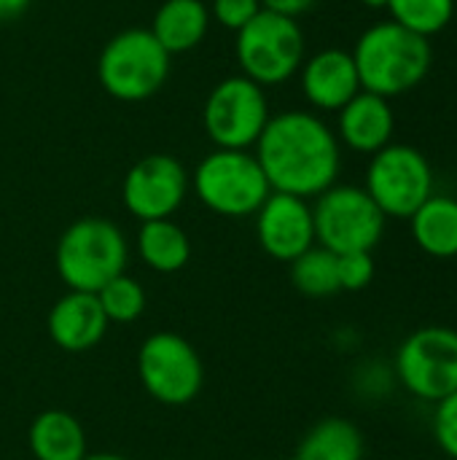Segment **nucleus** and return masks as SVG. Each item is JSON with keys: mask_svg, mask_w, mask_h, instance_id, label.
Segmentation results:
<instances>
[{"mask_svg": "<svg viewBox=\"0 0 457 460\" xmlns=\"http://www.w3.org/2000/svg\"><path fill=\"white\" fill-rule=\"evenodd\" d=\"M256 159L272 191L302 199L321 197L337 183L342 154L334 129L307 111L269 116L256 140Z\"/></svg>", "mask_w": 457, "mask_h": 460, "instance_id": "f257e3e1", "label": "nucleus"}, {"mask_svg": "<svg viewBox=\"0 0 457 460\" xmlns=\"http://www.w3.org/2000/svg\"><path fill=\"white\" fill-rule=\"evenodd\" d=\"M353 62L361 89L391 100L426 81L434 51L428 38L415 35L396 22H380L358 38Z\"/></svg>", "mask_w": 457, "mask_h": 460, "instance_id": "f03ea898", "label": "nucleus"}, {"mask_svg": "<svg viewBox=\"0 0 457 460\" xmlns=\"http://www.w3.org/2000/svg\"><path fill=\"white\" fill-rule=\"evenodd\" d=\"M127 237L105 218L70 224L57 243V272L70 291L97 294L105 283L124 275Z\"/></svg>", "mask_w": 457, "mask_h": 460, "instance_id": "7ed1b4c3", "label": "nucleus"}, {"mask_svg": "<svg viewBox=\"0 0 457 460\" xmlns=\"http://www.w3.org/2000/svg\"><path fill=\"white\" fill-rule=\"evenodd\" d=\"M170 75V54L151 35V30L135 27L113 35L97 62L100 86L121 100L140 102L156 94Z\"/></svg>", "mask_w": 457, "mask_h": 460, "instance_id": "20e7f679", "label": "nucleus"}, {"mask_svg": "<svg viewBox=\"0 0 457 460\" xmlns=\"http://www.w3.org/2000/svg\"><path fill=\"white\" fill-rule=\"evenodd\" d=\"M194 186L205 208L229 218L259 213L272 194L256 154L234 148H215L207 154L197 167Z\"/></svg>", "mask_w": 457, "mask_h": 460, "instance_id": "39448f33", "label": "nucleus"}, {"mask_svg": "<svg viewBox=\"0 0 457 460\" xmlns=\"http://www.w3.org/2000/svg\"><path fill=\"white\" fill-rule=\"evenodd\" d=\"M234 51L245 78L259 86H277L296 75L304 62V32L296 19L261 8L237 32Z\"/></svg>", "mask_w": 457, "mask_h": 460, "instance_id": "423d86ee", "label": "nucleus"}, {"mask_svg": "<svg viewBox=\"0 0 457 460\" xmlns=\"http://www.w3.org/2000/svg\"><path fill=\"white\" fill-rule=\"evenodd\" d=\"M315 243L331 253H372L385 234V213L374 205L366 189L358 186H331L326 189L315 208Z\"/></svg>", "mask_w": 457, "mask_h": 460, "instance_id": "0eeeda50", "label": "nucleus"}, {"mask_svg": "<svg viewBox=\"0 0 457 460\" xmlns=\"http://www.w3.org/2000/svg\"><path fill=\"white\" fill-rule=\"evenodd\" d=\"M364 189L385 218H412L434 194V170L415 146L388 143L372 154Z\"/></svg>", "mask_w": 457, "mask_h": 460, "instance_id": "6e6552de", "label": "nucleus"}, {"mask_svg": "<svg viewBox=\"0 0 457 460\" xmlns=\"http://www.w3.org/2000/svg\"><path fill=\"white\" fill-rule=\"evenodd\" d=\"M396 377L423 402L439 404L457 391V329L426 326L412 332L396 353Z\"/></svg>", "mask_w": 457, "mask_h": 460, "instance_id": "1a4fd4ad", "label": "nucleus"}, {"mask_svg": "<svg viewBox=\"0 0 457 460\" xmlns=\"http://www.w3.org/2000/svg\"><path fill=\"white\" fill-rule=\"evenodd\" d=\"M205 132L218 148L248 151L269 121L264 86L245 75L224 78L207 97L202 111Z\"/></svg>", "mask_w": 457, "mask_h": 460, "instance_id": "9d476101", "label": "nucleus"}, {"mask_svg": "<svg viewBox=\"0 0 457 460\" xmlns=\"http://www.w3.org/2000/svg\"><path fill=\"white\" fill-rule=\"evenodd\" d=\"M137 372L148 396L170 407L194 402L205 380L197 350L175 332H156L143 342L137 353Z\"/></svg>", "mask_w": 457, "mask_h": 460, "instance_id": "9b49d317", "label": "nucleus"}, {"mask_svg": "<svg viewBox=\"0 0 457 460\" xmlns=\"http://www.w3.org/2000/svg\"><path fill=\"white\" fill-rule=\"evenodd\" d=\"M189 175L175 156L151 154L132 164L124 178L121 199L127 210L140 221L170 218L186 199Z\"/></svg>", "mask_w": 457, "mask_h": 460, "instance_id": "f8f14e48", "label": "nucleus"}, {"mask_svg": "<svg viewBox=\"0 0 457 460\" xmlns=\"http://www.w3.org/2000/svg\"><path fill=\"white\" fill-rule=\"evenodd\" d=\"M259 243L277 261H294L315 245V221L307 199L272 191L259 208Z\"/></svg>", "mask_w": 457, "mask_h": 460, "instance_id": "ddd939ff", "label": "nucleus"}, {"mask_svg": "<svg viewBox=\"0 0 457 460\" xmlns=\"http://www.w3.org/2000/svg\"><path fill=\"white\" fill-rule=\"evenodd\" d=\"M302 92L318 111H342L358 92L361 78L350 51L326 49L302 62Z\"/></svg>", "mask_w": 457, "mask_h": 460, "instance_id": "4468645a", "label": "nucleus"}, {"mask_svg": "<svg viewBox=\"0 0 457 460\" xmlns=\"http://www.w3.org/2000/svg\"><path fill=\"white\" fill-rule=\"evenodd\" d=\"M108 323L97 296L83 291H67L48 313V334L54 345L67 353L94 348L105 337Z\"/></svg>", "mask_w": 457, "mask_h": 460, "instance_id": "2eb2a0df", "label": "nucleus"}, {"mask_svg": "<svg viewBox=\"0 0 457 460\" xmlns=\"http://www.w3.org/2000/svg\"><path fill=\"white\" fill-rule=\"evenodd\" d=\"M339 113V124L337 132L350 151L358 154H377L380 148H385L393 137V127H396V116L393 108L388 102V97L372 94V92H358Z\"/></svg>", "mask_w": 457, "mask_h": 460, "instance_id": "dca6fc26", "label": "nucleus"}, {"mask_svg": "<svg viewBox=\"0 0 457 460\" xmlns=\"http://www.w3.org/2000/svg\"><path fill=\"white\" fill-rule=\"evenodd\" d=\"M207 24L210 11L202 0H164L151 22V35L172 57L197 49L207 35Z\"/></svg>", "mask_w": 457, "mask_h": 460, "instance_id": "f3484780", "label": "nucleus"}, {"mask_svg": "<svg viewBox=\"0 0 457 460\" xmlns=\"http://www.w3.org/2000/svg\"><path fill=\"white\" fill-rule=\"evenodd\" d=\"M415 245L434 259L457 256V199L431 194L409 218Z\"/></svg>", "mask_w": 457, "mask_h": 460, "instance_id": "a211bd4d", "label": "nucleus"}, {"mask_svg": "<svg viewBox=\"0 0 457 460\" xmlns=\"http://www.w3.org/2000/svg\"><path fill=\"white\" fill-rule=\"evenodd\" d=\"M30 450L38 460H83L86 437L70 412L46 410L30 426Z\"/></svg>", "mask_w": 457, "mask_h": 460, "instance_id": "6ab92c4d", "label": "nucleus"}, {"mask_svg": "<svg viewBox=\"0 0 457 460\" xmlns=\"http://www.w3.org/2000/svg\"><path fill=\"white\" fill-rule=\"evenodd\" d=\"M137 253L151 270L170 275L189 264L191 243H189L186 232L178 224H172L170 218L143 221V226L137 232Z\"/></svg>", "mask_w": 457, "mask_h": 460, "instance_id": "aec40b11", "label": "nucleus"}, {"mask_svg": "<svg viewBox=\"0 0 457 460\" xmlns=\"http://www.w3.org/2000/svg\"><path fill=\"white\" fill-rule=\"evenodd\" d=\"M296 460H364V437L350 420L326 418L304 434Z\"/></svg>", "mask_w": 457, "mask_h": 460, "instance_id": "412c9836", "label": "nucleus"}, {"mask_svg": "<svg viewBox=\"0 0 457 460\" xmlns=\"http://www.w3.org/2000/svg\"><path fill=\"white\" fill-rule=\"evenodd\" d=\"M291 280L304 296H334L339 291V275H337V253L326 248H310L299 259L291 261Z\"/></svg>", "mask_w": 457, "mask_h": 460, "instance_id": "4be33fe9", "label": "nucleus"}, {"mask_svg": "<svg viewBox=\"0 0 457 460\" xmlns=\"http://www.w3.org/2000/svg\"><path fill=\"white\" fill-rule=\"evenodd\" d=\"M391 22L401 24L404 30L431 38L442 32L455 13V0H388Z\"/></svg>", "mask_w": 457, "mask_h": 460, "instance_id": "5701e85b", "label": "nucleus"}, {"mask_svg": "<svg viewBox=\"0 0 457 460\" xmlns=\"http://www.w3.org/2000/svg\"><path fill=\"white\" fill-rule=\"evenodd\" d=\"M94 296H97L105 318L116 321V323L137 321L143 315V310H145V291H143V286L137 280L127 278V275L113 278Z\"/></svg>", "mask_w": 457, "mask_h": 460, "instance_id": "b1692460", "label": "nucleus"}, {"mask_svg": "<svg viewBox=\"0 0 457 460\" xmlns=\"http://www.w3.org/2000/svg\"><path fill=\"white\" fill-rule=\"evenodd\" d=\"M339 291H364L374 280V259L366 251L337 256Z\"/></svg>", "mask_w": 457, "mask_h": 460, "instance_id": "393cba45", "label": "nucleus"}, {"mask_svg": "<svg viewBox=\"0 0 457 460\" xmlns=\"http://www.w3.org/2000/svg\"><path fill=\"white\" fill-rule=\"evenodd\" d=\"M434 437L447 458L457 460V391L442 399L434 412Z\"/></svg>", "mask_w": 457, "mask_h": 460, "instance_id": "a878e982", "label": "nucleus"}, {"mask_svg": "<svg viewBox=\"0 0 457 460\" xmlns=\"http://www.w3.org/2000/svg\"><path fill=\"white\" fill-rule=\"evenodd\" d=\"M261 11V0H213V16L226 30L240 32Z\"/></svg>", "mask_w": 457, "mask_h": 460, "instance_id": "bb28decb", "label": "nucleus"}, {"mask_svg": "<svg viewBox=\"0 0 457 460\" xmlns=\"http://www.w3.org/2000/svg\"><path fill=\"white\" fill-rule=\"evenodd\" d=\"M318 0H261V8L264 11H272V13H283V16H302L307 13Z\"/></svg>", "mask_w": 457, "mask_h": 460, "instance_id": "cd10ccee", "label": "nucleus"}, {"mask_svg": "<svg viewBox=\"0 0 457 460\" xmlns=\"http://www.w3.org/2000/svg\"><path fill=\"white\" fill-rule=\"evenodd\" d=\"M32 0H0V22H13L19 19Z\"/></svg>", "mask_w": 457, "mask_h": 460, "instance_id": "c85d7f7f", "label": "nucleus"}, {"mask_svg": "<svg viewBox=\"0 0 457 460\" xmlns=\"http://www.w3.org/2000/svg\"><path fill=\"white\" fill-rule=\"evenodd\" d=\"M83 460H127L121 456H113V453H94V456H86Z\"/></svg>", "mask_w": 457, "mask_h": 460, "instance_id": "c756f323", "label": "nucleus"}, {"mask_svg": "<svg viewBox=\"0 0 457 460\" xmlns=\"http://www.w3.org/2000/svg\"><path fill=\"white\" fill-rule=\"evenodd\" d=\"M364 5H369V8H385L388 5V0H361Z\"/></svg>", "mask_w": 457, "mask_h": 460, "instance_id": "7c9ffc66", "label": "nucleus"}, {"mask_svg": "<svg viewBox=\"0 0 457 460\" xmlns=\"http://www.w3.org/2000/svg\"><path fill=\"white\" fill-rule=\"evenodd\" d=\"M291 460H296V458H291Z\"/></svg>", "mask_w": 457, "mask_h": 460, "instance_id": "2f4dec72", "label": "nucleus"}]
</instances>
